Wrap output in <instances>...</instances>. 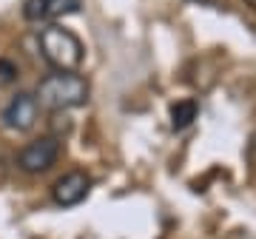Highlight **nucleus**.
<instances>
[{
    "label": "nucleus",
    "mask_w": 256,
    "mask_h": 239,
    "mask_svg": "<svg viewBox=\"0 0 256 239\" xmlns=\"http://www.w3.org/2000/svg\"><path fill=\"white\" fill-rule=\"evenodd\" d=\"M37 102L48 111H68L88 100V83L77 72H54L37 86Z\"/></svg>",
    "instance_id": "obj_1"
},
{
    "label": "nucleus",
    "mask_w": 256,
    "mask_h": 239,
    "mask_svg": "<svg viewBox=\"0 0 256 239\" xmlns=\"http://www.w3.org/2000/svg\"><path fill=\"white\" fill-rule=\"evenodd\" d=\"M40 54L54 72H77L82 66V43L80 37L63 26H46L37 37Z\"/></svg>",
    "instance_id": "obj_2"
},
{
    "label": "nucleus",
    "mask_w": 256,
    "mask_h": 239,
    "mask_svg": "<svg viewBox=\"0 0 256 239\" xmlns=\"http://www.w3.org/2000/svg\"><path fill=\"white\" fill-rule=\"evenodd\" d=\"M60 151H63V142L48 134V137L32 140V142L20 151L18 162L26 174H43V171H48V168L60 160Z\"/></svg>",
    "instance_id": "obj_3"
},
{
    "label": "nucleus",
    "mask_w": 256,
    "mask_h": 239,
    "mask_svg": "<svg viewBox=\"0 0 256 239\" xmlns=\"http://www.w3.org/2000/svg\"><path fill=\"white\" fill-rule=\"evenodd\" d=\"M37 114H40V102L34 94L20 92L18 97H12L9 106L3 108V126L12 131H28L34 128Z\"/></svg>",
    "instance_id": "obj_4"
},
{
    "label": "nucleus",
    "mask_w": 256,
    "mask_h": 239,
    "mask_svg": "<svg viewBox=\"0 0 256 239\" xmlns=\"http://www.w3.org/2000/svg\"><path fill=\"white\" fill-rule=\"evenodd\" d=\"M92 191V180L88 174H82V171H72V174L60 176L52 188V200H54L60 208H72V205H80L86 196Z\"/></svg>",
    "instance_id": "obj_5"
},
{
    "label": "nucleus",
    "mask_w": 256,
    "mask_h": 239,
    "mask_svg": "<svg viewBox=\"0 0 256 239\" xmlns=\"http://www.w3.org/2000/svg\"><path fill=\"white\" fill-rule=\"evenodd\" d=\"M80 3L82 0H26L23 18L32 23H52V20L80 12Z\"/></svg>",
    "instance_id": "obj_6"
},
{
    "label": "nucleus",
    "mask_w": 256,
    "mask_h": 239,
    "mask_svg": "<svg viewBox=\"0 0 256 239\" xmlns=\"http://www.w3.org/2000/svg\"><path fill=\"white\" fill-rule=\"evenodd\" d=\"M196 114H200V106H196V100H180L171 106V126H174L176 131L188 128L194 120H196Z\"/></svg>",
    "instance_id": "obj_7"
},
{
    "label": "nucleus",
    "mask_w": 256,
    "mask_h": 239,
    "mask_svg": "<svg viewBox=\"0 0 256 239\" xmlns=\"http://www.w3.org/2000/svg\"><path fill=\"white\" fill-rule=\"evenodd\" d=\"M14 74H18V68H14V66L6 63V60H0V80H3V83L14 80Z\"/></svg>",
    "instance_id": "obj_8"
},
{
    "label": "nucleus",
    "mask_w": 256,
    "mask_h": 239,
    "mask_svg": "<svg viewBox=\"0 0 256 239\" xmlns=\"http://www.w3.org/2000/svg\"><path fill=\"white\" fill-rule=\"evenodd\" d=\"M250 162L256 166V134H254V140H250Z\"/></svg>",
    "instance_id": "obj_9"
},
{
    "label": "nucleus",
    "mask_w": 256,
    "mask_h": 239,
    "mask_svg": "<svg viewBox=\"0 0 256 239\" xmlns=\"http://www.w3.org/2000/svg\"><path fill=\"white\" fill-rule=\"evenodd\" d=\"M248 3H250V6H256V0H248Z\"/></svg>",
    "instance_id": "obj_10"
},
{
    "label": "nucleus",
    "mask_w": 256,
    "mask_h": 239,
    "mask_svg": "<svg viewBox=\"0 0 256 239\" xmlns=\"http://www.w3.org/2000/svg\"><path fill=\"white\" fill-rule=\"evenodd\" d=\"M200 3H214V0H200Z\"/></svg>",
    "instance_id": "obj_11"
}]
</instances>
